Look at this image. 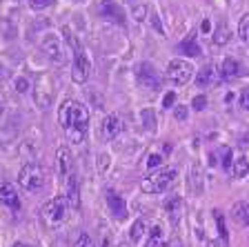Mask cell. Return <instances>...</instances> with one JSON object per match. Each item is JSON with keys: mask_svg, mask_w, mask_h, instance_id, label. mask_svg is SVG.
<instances>
[{"mask_svg": "<svg viewBox=\"0 0 249 247\" xmlns=\"http://www.w3.org/2000/svg\"><path fill=\"white\" fill-rule=\"evenodd\" d=\"M167 76L171 78V82H176V85H187L194 76L192 62L185 60V58H174L169 62V67H167Z\"/></svg>", "mask_w": 249, "mask_h": 247, "instance_id": "6", "label": "cell"}, {"mask_svg": "<svg viewBox=\"0 0 249 247\" xmlns=\"http://www.w3.org/2000/svg\"><path fill=\"white\" fill-rule=\"evenodd\" d=\"M231 221L240 227L249 225V205L247 203H236V205L231 207Z\"/></svg>", "mask_w": 249, "mask_h": 247, "instance_id": "15", "label": "cell"}, {"mask_svg": "<svg viewBox=\"0 0 249 247\" xmlns=\"http://www.w3.org/2000/svg\"><path fill=\"white\" fill-rule=\"evenodd\" d=\"M52 2H53V0H29L31 9H36V11L47 9V7H52Z\"/></svg>", "mask_w": 249, "mask_h": 247, "instance_id": "32", "label": "cell"}, {"mask_svg": "<svg viewBox=\"0 0 249 247\" xmlns=\"http://www.w3.org/2000/svg\"><path fill=\"white\" fill-rule=\"evenodd\" d=\"M216 80V67L207 65V67H202L200 72L196 74V85L198 87H207V85H213Z\"/></svg>", "mask_w": 249, "mask_h": 247, "instance_id": "17", "label": "cell"}, {"mask_svg": "<svg viewBox=\"0 0 249 247\" xmlns=\"http://www.w3.org/2000/svg\"><path fill=\"white\" fill-rule=\"evenodd\" d=\"M73 171V165H71V154H69L67 147H58V174L62 178H67L69 174Z\"/></svg>", "mask_w": 249, "mask_h": 247, "instance_id": "13", "label": "cell"}, {"mask_svg": "<svg viewBox=\"0 0 249 247\" xmlns=\"http://www.w3.org/2000/svg\"><path fill=\"white\" fill-rule=\"evenodd\" d=\"M105 201H107L109 211H111V214H114L118 221L127 218V205H124V198L118 194V191L107 190V191H105Z\"/></svg>", "mask_w": 249, "mask_h": 247, "instance_id": "10", "label": "cell"}, {"mask_svg": "<svg viewBox=\"0 0 249 247\" xmlns=\"http://www.w3.org/2000/svg\"><path fill=\"white\" fill-rule=\"evenodd\" d=\"M238 36L243 40H249V14H245L238 22Z\"/></svg>", "mask_w": 249, "mask_h": 247, "instance_id": "27", "label": "cell"}, {"mask_svg": "<svg viewBox=\"0 0 249 247\" xmlns=\"http://www.w3.org/2000/svg\"><path fill=\"white\" fill-rule=\"evenodd\" d=\"M231 167H233V156L229 150H225V170H227L229 174H231Z\"/></svg>", "mask_w": 249, "mask_h": 247, "instance_id": "38", "label": "cell"}, {"mask_svg": "<svg viewBox=\"0 0 249 247\" xmlns=\"http://www.w3.org/2000/svg\"><path fill=\"white\" fill-rule=\"evenodd\" d=\"M36 103L40 105L42 109L49 107V103H52V89H47V87H42V85H38V87H36Z\"/></svg>", "mask_w": 249, "mask_h": 247, "instance_id": "22", "label": "cell"}, {"mask_svg": "<svg viewBox=\"0 0 249 247\" xmlns=\"http://www.w3.org/2000/svg\"><path fill=\"white\" fill-rule=\"evenodd\" d=\"M76 247H96V245H93V241L87 236V234H80L76 241Z\"/></svg>", "mask_w": 249, "mask_h": 247, "instance_id": "33", "label": "cell"}, {"mask_svg": "<svg viewBox=\"0 0 249 247\" xmlns=\"http://www.w3.org/2000/svg\"><path fill=\"white\" fill-rule=\"evenodd\" d=\"M160 243H162V227L156 225V227H151L149 238H147L145 247H160Z\"/></svg>", "mask_w": 249, "mask_h": 247, "instance_id": "23", "label": "cell"}, {"mask_svg": "<svg viewBox=\"0 0 249 247\" xmlns=\"http://www.w3.org/2000/svg\"><path fill=\"white\" fill-rule=\"evenodd\" d=\"M120 129H123L120 118L114 116V114H109V116L103 118V123H100V136H103V140H114L120 134Z\"/></svg>", "mask_w": 249, "mask_h": 247, "instance_id": "11", "label": "cell"}, {"mask_svg": "<svg viewBox=\"0 0 249 247\" xmlns=\"http://www.w3.org/2000/svg\"><path fill=\"white\" fill-rule=\"evenodd\" d=\"M247 171H249V160L247 158H236L233 160V167H231V176L233 178H245L247 176Z\"/></svg>", "mask_w": 249, "mask_h": 247, "instance_id": "20", "label": "cell"}, {"mask_svg": "<svg viewBox=\"0 0 249 247\" xmlns=\"http://www.w3.org/2000/svg\"><path fill=\"white\" fill-rule=\"evenodd\" d=\"M213 218H216L218 234H220V238H223V243H227V225H225V216H223V211H220V209H216V211H213Z\"/></svg>", "mask_w": 249, "mask_h": 247, "instance_id": "25", "label": "cell"}, {"mask_svg": "<svg viewBox=\"0 0 249 247\" xmlns=\"http://www.w3.org/2000/svg\"><path fill=\"white\" fill-rule=\"evenodd\" d=\"M60 125L62 132L67 136L69 143L80 145L87 136V127H89V112L83 103L78 100H67V103L60 107Z\"/></svg>", "mask_w": 249, "mask_h": 247, "instance_id": "1", "label": "cell"}, {"mask_svg": "<svg viewBox=\"0 0 249 247\" xmlns=\"http://www.w3.org/2000/svg\"><path fill=\"white\" fill-rule=\"evenodd\" d=\"M11 247H27V245H22V243H16V245H11Z\"/></svg>", "mask_w": 249, "mask_h": 247, "instance_id": "44", "label": "cell"}, {"mask_svg": "<svg viewBox=\"0 0 249 247\" xmlns=\"http://www.w3.org/2000/svg\"><path fill=\"white\" fill-rule=\"evenodd\" d=\"M18 183L27 191H38L45 187V170L38 163H25L18 174Z\"/></svg>", "mask_w": 249, "mask_h": 247, "instance_id": "5", "label": "cell"}, {"mask_svg": "<svg viewBox=\"0 0 249 247\" xmlns=\"http://www.w3.org/2000/svg\"><path fill=\"white\" fill-rule=\"evenodd\" d=\"M174 118L176 120H187V107L176 105V109H174Z\"/></svg>", "mask_w": 249, "mask_h": 247, "instance_id": "36", "label": "cell"}, {"mask_svg": "<svg viewBox=\"0 0 249 247\" xmlns=\"http://www.w3.org/2000/svg\"><path fill=\"white\" fill-rule=\"evenodd\" d=\"M192 190L194 191H200L202 190V171L198 165H194L192 167Z\"/></svg>", "mask_w": 249, "mask_h": 247, "instance_id": "26", "label": "cell"}, {"mask_svg": "<svg viewBox=\"0 0 249 247\" xmlns=\"http://www.w3.org/2000/svg\"><path fill=\"white\" fill-rule=\"evenodd\" d=\"M151 25H154V29L160 34V36H165V29H162V22H160V16L151 14Z\"/></svg>", "mask_w": 249, "mask_h": 247, "instance_id": "35", "label": "cell"}, {"mask_svg": "<svg viewBox=\"0 0 249 247\" xmlns=\"http://www.w3.org/2000/svg\"><path fill=\"white\" fill-rule=\"evenodd\" d=\"M2 76H7V69H5V65H0V78Z\"/></svg>", "mask_w": 249, "mask_h": 247, "instance_id": "41", "label": "cell"}, {"mask_svg": "<svg viewBox=\"0 0 249 247\" xmlns=\"http://www.w3.org/2000/svg\"><path fill=\"white\" fill-rule=\"evenodd\" d=\"M229 29H227V25H218L216 27V31H213V45H218V47H223V45H227L229 42Z\"/></svg>", "mask_w": 249, "mask_h": 247, "instance_id": "21", "label": "cell"}, {"mask_svg": "<svg viewBox=\"0 0 249 247\" xmlns=\"http://www.w3.org/2000/svg\"><path fill=\"white\" fill-rule=\"evenodd\" d=\"M176 178H178L176 167H160L158 171L149 174L142 180V191H145V194H160V191L169 190Z\"/></svg>", "mask_w": 249, "mask_h": 247, "instance_id": "4", "label": "cell"}, {"mask_svg": "<svg viewBox=\"0 0 249 247\" xmlns=\"http://www.w3.org/2000/svg\"><path fill=\"white\" fill-rule=\"evenodd\" d=\"M145 229H147L145 218H138V221H136L134 225H131V229H129L131 241H140V238H142V234H145Z\"/></svg>", "mask_w": 249, "mask_h": 247, "instance_id": "24", "label": "cell"}, {"mask_svg": "<svg viewBox=\"0 0 249 247\" xmlns=\"http://www.w3.org/2000/svg\"><path fill=\"white\" fill-rule=\"evenodd\" d=\"M73 2H83V0H73Z\"/></svg>", "mask_w": 249, "mask_h": 247, "instance_id": "45", "label": "cell"}, {"mask_svg": "<svg viewBox=\"0 0 249 247\" xmlns=\"http://www.w3.org/2000/svg\"><path fill=\"white\" fill-rule=\"evenodd\" d=\"M167 214H169V218H171V223H178L180 221V211H182V201L180 198H169V201H167Z\"/></svg>", "mask_w": 249, "mask_h": 247, "instance_id": "18", "label": "cell"}, {"mask_svg": "<svg viewBox=\"0 0 249 247\" xmlns=\"http://www.w3.org/2000/svg\"><path fill=\"white\" fill-rule=\"evenodd\" d=\"M136 76H138V82L145 89H151V92H154V89L160 87V78H158L156 69L151 67L149 62H142V65H138V72H136Z\"/></svg>", "mask_w": 249, "mask_h": 247, "instance_id": "9", "label": "cell"}, {"mask_svg": "<svg viewBox=\"0 0 249 247\" xmlns=\"http://www.w3.org/2000/svg\"><path fill=\"white\" fill-rule=\"evenodd\" d=\"M103 247H111V243H109V238H105V241H103Z\"/></svg>", "mask_w": 249, "mask_h": 247, "instance_id": "43", "label": "cell"}, {"mask_svg": "<svg viewBox=\"0 0 249 247\" xmlns=\"http://www.w3.org/2000/svg\"><path fill=\"white\" fill-rule=\"evenodd\" d=\"M109 165H111V156L109 154H98V174H107Z\"/></svg>", "mask_w": 249, "mask_h": 247, "instance_id": "28", "label": "cell"}, {"mask_svg": "<svg viewBox=\"0 0 249 247\" xmlns=\"http://www.w3.org/2000/svg\"><path fill=\"white\" fill-rule=\"evenodd\" d=\"M192 107L196 109V112H202V109L207 107V98L202 96V94H200V96H194V100H192Z\"/></svg>", "mask_w": 249, "mask_h": 247, "instance_id": "31", "label": "cell"}, {"mask_svg": "<svg viewBox=\"0 0 249 247\" xmlns=\"http://www.w3.org/2000/svg\"><path fill=\"white\" fill-rule=\"evenodd\" d=\"M240 107L249 112V89H243V94H240Z\"/></svg>", "mask_w": 249, "mask_h": 247, "instance_id": "39", "label": "cell"}, {"mask_svg": "<svg viewBox=\"0 0 249 247\" xmlns=\"http://www.w3.org/2000/svg\"><path fill=\"white\" fill-rule=\"evenodd\" d=\"M14 85H16V92L18 94H25V92H29V80L27 78H22V76H18L14 80Z\"/></svg>", "mask_w": 249, "mask_h": 247, "instance_id": "30", "label": "cell"}, {"mask_svg": "<svg viewBox=\"0 0 249 247\" xmlns=\"http://www.w3.org/2000/svg\"><path fill=\"white\" fill-rule=\"evenodd\" d=\"M62 36H65V42L71 47L73 52V69H71V78L73 82L83 85V82L89 80V74H91V60H89L87 52L83 49L78 36H73V31L69 27H62Z\"/></svg>", "mask_w": 249, "mask_h": 247, "instance_id": "2", "label": "cell"}, {"mask_svg": "<svg viewBox=\"0 0 249 247\" xmlns=\"http://www.w3.org/2000/svg\"><path fill=\"white\" fill-rule=\"evenodd\" d=\"M158 167H162V154H149L147 170H158Z\"/></svg>", "mask_w": 249, "mask_h": 247, "instance_id": "29", "label": "cell"}, {"mask_svg": "<svg viewBox=\"0 0 249 247\" xmlns=\"http://www.w3.org/2000/svg\"><path fill=\"white\" fill-rule=\"evenodd\" d=\"M0 203H2V205H7L11 211L20 209V198H18V191H16L14 185H9V183L0 185Z\"/></svg>", "mask_w": 249, "mask_h": 247, "instance_id": "12", "label": "cell"}, {"mask_svg": "<svg viewBox=\"0 0 249 247\" xmlns=\"http://www.w3.org/2000/svg\"><path fill=\"white\" fill-rule=\"evenodd\" d=\"M42 52L52 58L56 65H65L67 62V54H65V47H62V40L53 34L42 38Z\"/></svg>", "mask_w": 249, "mask_h": 247, "instance_id": "7", "label": "cell"}, {"mask_svg": "<svg viewBox=\"0 0 249 247\" xmlns=\"http://www.w3.org/2000/svg\"><path fill=\"white\" fill-rule=\"evenodd\" d=\"M245 74V67L240 65L236 58H225L223 62V78L231 80V78H240Z\"/></svg>", "mask_w": 249, "mask_h": 247, "instance_id": "14", "label": "cell"}, {"mask_svg": "<svg viewBox=\"0 0 249 247\" xmlns=\"http://www.w3.org/2000/svg\"><path fill=\"white\" fill-rule=\"evenodd\" d=\"M67 214H69V201L65 198V196H56V198H52V201L45 203V207L40 209V218L49 229L60 227L62 223H65V218H67Z\"/></svg>", "mask_w": 249, "mask_h": 247, "instance_id": "3", "label": "cell"}, {"mask_svg": "<svg viewBox=\"0 0 249 247\" xmlns=\"http://www.w3.org/2000/svg\"><path fill=\"white\" fill-rule=\"evenodd\" d=\"M100 16L103 18H107V20L116 22V25L124 27V22H127V18H124V9L118 5V2H114V0H103L98 7Z\"/></svg>", "mask_w": 249, "mask_h": 247, "instance_id": "8", "label": "cell"}, {"mask_svg": "<svg viewBox=\"0 0 249 247\" xmlns=\"http://www.w3.org/2000/svg\"><path fill=\"white\" fill-rule=\"evenodd\" d=\"M65 187H67V194H65V198L69 201V205L78 207L80 198H78V180H76V174H73V171L67 176V178H65Z\"/></svg>", "mask_w": 249, "mask_h": 247, "instance_id": "16", "label": "cell"}, {"mask_svg": "<svg viewBox=\"0 0 249 247\" xmlns=\"http://www.w3.org/2000/svg\"><path fill=\"white\" fill-rule=\"evenodd\" d=\"M174 103H176V94L174 92L165 94V98H162V107H174Z\"/></svg>", "mask_w": 249, "mask_h": 247, "instance_id": "37", "label": "cell"}, {"mask_svg": "<svg viewBox=\"0 0 249 247\" xmlns=\"http://www.w3.org/2000/svg\"><path fill=\"white\" fill-rule=\"evenodd\" d=\"M200 29H202V31H205V34H207V31H209V29H212V25H209V20H205V22H202V27H200Z\"/></svg>", "mask_w": 249, "mask_h": 247, "instance_id": "40", "label": "cell"}, {"mask_svg": "<svg viewBox=\"0 0 249 247\" xmlns=\"http://www.w3.org/2000/svg\"><path fill=\"white\" fill-rule=\"evenodd\" d=\"M145 16H147V7L145 5H138V7H134V18L138 22H142L145 20Z\"/></svg>", "mask_w": 249, "mask_h": 247, "instance_id": "34", "label": "cell"}, {"mask_svg": "<svg viewBox=\"0 0 249 247\" xmlns=\"http://www.w3.org/2000/svg\"><path fill=\"white\" fill-rule=\"evenodd\" d=\"M180 52L187 54V56H200V47L196 42V36H189L180 42Z\"/></svg>", "mask_w": 249, "mask_h": 247, "instance_id": "19", "label": "cell"}, {"mask_svg": "<svg viewBox=\"0 0 249 247\" xmlns=\"http://www.w3.org/2000/svg\"><path fill=\"white\" fill-rule=\"evenodd\" d=\"M2 112H5V103H2V98H0V116H2Z\"/></svg>", "mask_w": 249, "mask_h": 247, "instance_id": "42", "label": "cell"}]
</instances>
